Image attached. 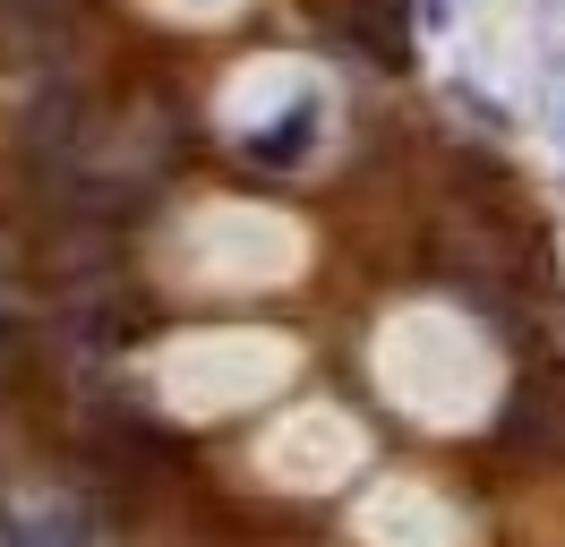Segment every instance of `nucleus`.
Instances as JSON below:
<instances>
[{
    "mask_svg": "<svg viewBox=\"0 0 565 547\" xmlns=\"http://www.w3.org/2000/svg\"><path fill=\"white\" fill-rule=\"evenodd\" d=\"M300 137H309V103H300V111H291L282 129L257 137V154H266V163H291V154H300Z\"/></svg>",
    "mask_w": 565,
    "mask_h": 547,
    "instance_id": "nucleus-1",
    "label": "nucleus"
}]
</instances>
